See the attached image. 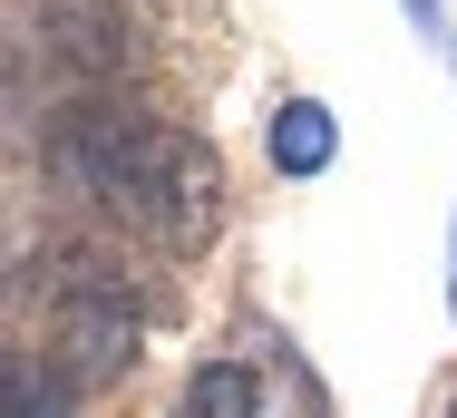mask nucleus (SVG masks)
I'll return each mask as SVG.
<instances>
[{"instance_id": "obj_5", "label": "nucleus", "mask_w": 457, "mask_h": 418, "mask_svg": "<svg viewBox=\"0 0 457 418\" xmlns=\"http://www.w3.org/2000/svg\"><path fill=\"white\" fill-rule=\"evenodd\" d=\"M0 418H69V409H59L39 380H10V370H0Z\"/></svg>"}, {"instance_id": "obj_7", "label": "nucleus", "mask_w": 457, "mask_h": 418, "mask_svg": "<svg viewBox=\"0 0 457 418\" xmlns=\"http://www.w3.org/2000/svg\"><path fill=\"white\" fill-rule=\"evenodd\" d=\"M448 418H457V409H448Z\"/></svg>"}, {"instance_id": "obj_1", "label": "nucleus", "mask_w": 457, "mask_h": 418, "mask_svg": "<svg viewBox=\"0 0 457 418\" xmlns=\"http://www.w3.org/2000/svg\"><path fill=\"white\" fill-rule=\"evenodd\" d=\"M59 166L79 175L107 214H127L137 234H156V244H204V234H214L224 166H214V146H204V137H185V127L88 107V117H69Z\"/></svg>"}, {"instance_id": "obj_6", "label": "nucleus", "mask_w": 457, "mask_h": 418, "mask_svg": "<svg viewBox=\"0 0 457 418\" xmlns=\"http://www.w3.org/2000/svg\"><path fill=\"white\" fill-rule=\"evenodd\" d=\"M409 20H419V29H438V0H409Z\"/></svg>"}, {"instance_id": "obj_3", "label": "nucleus", "mask_w": 457, "mask_h": 418, "mask_svg": "<svg viewBox=\"0 0 457 418\" xmlns=\"http://www.w3.org/2000/svg\"><path fill=\"white\" fill-rule=\"evenodd\" d=\"M331 146H341V127H331L321 97L273 107V166H282V175H321V166H331Z\"/></svg>"}, {"instance_id": "obj_2", "label": "nucleus", "mask_w": 457, "mask_h": 418, "mask_svg": "<svg viewBox=\"0 0 457 418\" xmlns=\"http://www.w3.org/2000/svg\"><path fill=\"white\" fill-rule=\"evenodd\" d=\"M137 360V312L117 292H69L59 302V370L88 389V380H117Z\"/></svg>"}, {"instance_id": "obj_4", "label": "nucleus", "mask_w": 457, "mask_h": 418, "mask_svg": "<svg viewBox=\"0 0 457 418\" xmlns=\"http://www.w3.org/2000/svg\"><path fill=\"white\" fill-rule=\"evenodd\" d=\"M176 418H263V389H253V370H244V360H204V370L185 380Z\"/></svg>"}]
</instances>
